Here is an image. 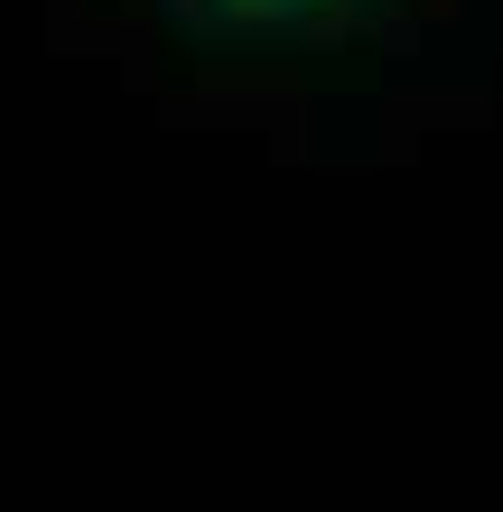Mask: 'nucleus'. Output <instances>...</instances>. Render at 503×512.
I'll return each instance as SVG.
<instances>
[{
  "instance_id": "1",
  "label": "nucleus",
  "mask_w": 503,
  "mask_h": 512,
  "mask_svg": "<svg viewBox=\"0 0 503 512\" xmlns=\"http://www.w3.org/2000/svg\"><path fill=\"white\" fill-rule=\"evenodd\" d=\"M215 10H243V19H280V10H308V0H215Z\"/></svg>"
}]
</instances>
